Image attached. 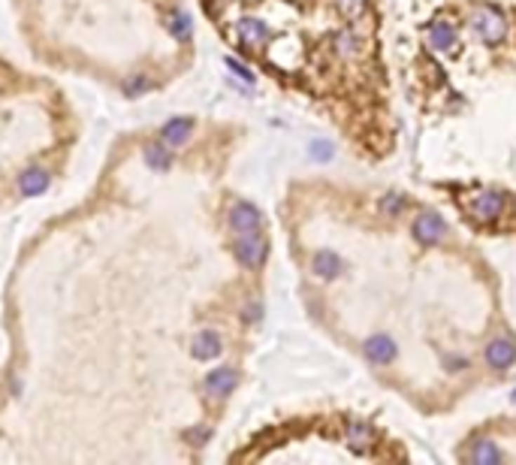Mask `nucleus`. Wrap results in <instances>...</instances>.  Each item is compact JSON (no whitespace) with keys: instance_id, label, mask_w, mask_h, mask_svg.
Listing matches in <instances>:
<instances>
[{"instance_id":"1","label":"nucleus","mask_w":516,"mask_h":465,"mask_svg":"<svg viewBox=\"0 0 516 465\" xmlns=\"http://www.w3.org/2000/svg\"><path fill=\"white\" fill-rule=\"evenodd\" d=\"M468 22H471V30L483 39V43H492L495 46V43H501V39L508 37V18H504L501 9H495L489 4L474 6Z\"/></svg>"},{"instance_id":"2","label":"nucleus","mask_w":516,"mask_h":465,"mask_svg":"<svg viewBox=\"0 0 516 465\" xmlns=\"http://www.w3.org/2000/svg\"><path fill=\"white\" fill-rule=\"evenodd\" d=\"M465 209H468V215L474 221H480V224H489V221H495V218L501 215L504 197L498 194V190H477L474 197H468Z\"/></svg>"},{"instance_id":"3","label":"nucleus","mask_w":516,"mask_h":465,"mask_svg":"<svg viewBox=\"0 0 516 465\" xmlns=\"http://www.w3.org/2000/svg\"><path fill=\"white\" fill-rule=\"evenodd\" d=\"M444 236H447V224H444V218L438 211L426 209L414 218V239H417L420 245H438Z\"/></svg>"},{"instance_id":"4","label":"nucleus","mask_w":516,"mask_h":465,"mask_svg":"<svg viewBox=\"0 0 516 465\" xmlns=\"http://www.w3.org/2000/svg\"><path fill=\"white\" fill-rule=\"evenodd\" d=\"M483 360H487V366L492 372H508L513 362H516V341L508 339V336H498L492 339L487 345V353H483Z\"/></svg>"},{"instance_id":"5","label":"nucleus","mask_w":516,"mask_h":465,"mask_svg":"<svg viewBox=\"0 0 516 465\" xmlns=\"http://www.w3.org/2000/svg\"><path fill=\"white\" fill-rule=\"evenodd\" d=\"M429 43L432 48H438V52H453L459 43V30L453 22H447V18H438V22L429 25Z\"/></svg>"},{"instance_id":"6","label":"nucleus","mask_w":516,"mask_h":465,"mask_svg":"<svg viewBox=\"0 0 516 465\" xmlns=\"http://www.w3.org/2000/svg\"><path fill=\"white\" fill-rule=\"evenodd\" d=\"M366 357L374 366H390V362L399 357V345L390 336H371L366 341Z\"/></svg>"},{"instance_id":"7","label":"nucleus","mask_w":516,"mask_h":465,"mask_svg":"<svg viewBox=\"0 0 516 465\" xmlns=\"http://www.w3.org/2000/svg\"><path fill=\"white\" fill-rule=\"evenodd\" d=\"M341 438H344V444H348V447H353V450L362 453V450H369L371 444H374V429L369 426V423L353 420V423H344Z\"/></svg>"},{"instance_id":"8","label":"nucleus","mask_w":516,"mask_h":465,"mask_svg":"<svg viewBox=\"0 0 516 465\" xmlns=\"http://www.w3.org/2000/svg\"><path fill=\"white\" fill-rule=\"evenodd\" d=\"M332 48H336V55H341V58H359L362 48H366V39H362L359 30L344 27L336 34V39H332Z\"/></svg>"},{"instance_id":"9","label":"nucleus","mask_w":516,"mask_h":465,"mask_svg":"<svg viewBox=\"0 0 516 465\" xmlns=\"http://www.w3.org/2000/svg\"><path fill=\"white\" fill-rule=\"evenodd\" d=\"M465 459L474 462V465H495V462H501L504 457H501V450L495 447V441H489V438H474L468 453H465Z\"/></svg>"},{"instance_id":"10","label":"nucleus","mask_w":516,"mask_h":465,"mask_svg":"<svg viewBox=\"0 0 516 465\" xmlns=\"http://www.w3.org/2000/svg\"><path fill=\"white\" fill-rule=\"evenodd\" d=\"M239 257L245 266H260L263 257H266V242L257 239L254 232H245V239H242V245H239Z\"/></svg>"},{"instance_id":"11","label":"nucleus","mask_w":516,"mask_h":465,"mask_svg":"<svg viewBox=\"0 0 516 465\" xmlns=\"http://www.w3.org/2000/svg\"><path fill=\"white\" fill-rule=\"evenodd\" d=\"M315 272L320 278H336L341 272V260L336 251H320V254H315Z\"/></svg>"},{"instance_id":"12","label":"nucleus","mask_w":516,"mask_h":465,"mask_svg":"<svg viewBox=\"0 0 516 465\" xmlns=\"http://www.w3.org/2000/svg\"><path fill=\"white\" fill-rule=\"evenodd\" d=\"M232 227L242 230V232H257V227H260L257 209H251V206H236V211H232Z\"/></svg>"},{"instance_id":"13","label":"nucleus","mask_w":516,"mask_h":465,"mask_svg":"<svg viewBox=\"0 0 516 465\" xmlns=\"http://www.w3.org/2000/svg\"><path fill=\"white\" fill-rule=\"evenodd\" d=\"M366 6H369V0H336V9L344 18H359L366 13Z\"/></svg>"},{"instance_id":"14","label":"nucleus","mask_w":516,"mask_h":465,"mask_svg":"<svg viewBox=\"0 0 516 465\" xmlns=\"http://www.w3.org/2000/svg\"><path fill=\"white\" fill-rule=\"evenodd\" d=\"M381 209L387 211L390 218H396V215H402V209H404V199H402V197H396V194H390V197H387V199H383V203H381Z\"/></svg>"},{"instance_id":"15","label":"nucleus","mask_w":516,"mask_h":465,"mask_svg":"<svg viewBox=\"0 0 516 465\" xmlns=\"http://www.w3.org/2000/svg\"><path fill=\"white\" fill-rule=\"evenodd\" d=\"M311 151H315L317 160H329L332 157V145L329 143H315V145H311Z\"/></svg>"}]
</instances>
